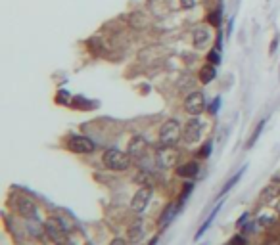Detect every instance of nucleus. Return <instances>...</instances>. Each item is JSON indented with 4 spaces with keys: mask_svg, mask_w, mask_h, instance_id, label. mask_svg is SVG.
Here are the masks:
<instances>
[{
    "mask_svg": "<svg viewBox=\"0 0 280 245\" xmlns=\"http://www.w3.org/2000/svg\"><path fill=\"white\" fill-rule=\"evenodd\" d=\"M16 209L21 216L25 218H35L36 216V205L33 199L29 197H16Z\"/></svg>",
    "mask_w": 280,
    "mask_h": 245,
    "instance_id": "nucleus-11",
    "label": "nucleus"
},
{
    "mask_svg": "<svg viewBox=\"0 0 280 245\" xmlns=\"http://www.w3.org/2000/svg\"><path fill=\"white\" fill-rule=\"evenodd\" d=\"M219 107H221V98L217 96L213 102H211V105H210V113L211 115H217L219 113Z\"/></svg>",
    "mask_w": 280,
    "mask_h": 245,
    "instance_id": "nucleus-27",
    "label": "nucleus"
},
{
    "mask_svg": "<svg viewBox=\"0 0 280 245\" xmlns=\"http://www.w3.org/2000/svg\"><path fill=\"white\" fill-rule=\"evenodd\" d=\"M204 134V122L200 121L198 117H192L184 122V128H182V138L186 144H198L200 138Z\"/></svg>",
    "mask_w": 280,
    "mask_h": 245,
    "instance_id": "nucleus-7",
    "label": "nucleus"
},
{
    "mask_svg": "<svg viewBox=\"0 0 280 245\" xmlns=\"http://www.w3.org/2000/svg\"><path fill=\"white\" fill-rule=\"evenodd\" d=\"M142 238H144V224H142V220H137L129 228V240L133 244H139Z\"/></svg>",
    "mask_w": 280,
    "mask_h": 245,
    "instance_id": "nucleus-15",
    "label": "nucleus"
},
{
    "mask_svg": "<svg viewBox=\"0 0 280 245\" xmlns=\"http://www.w3.org/2000/svg\"><path fill=\"white\" fill-rule=\"evenodd\" d=\"M44 234L54 244H68V230L60 218H48L44 222Z\"/></svg>",
    "mask_w": 280,
    "mask_h": 245,
    "instance_id": "nucleus-4",
    "label": "nucleus"
},
{
    "mask_svg": "<svg viewBox=\"0 0 280 245\" xmlns=\"http://www.w3.org/2000/svg\"><path fill=\"white\" fill-rule=\"evenodd\" d=\"M180 211L178 207V203H171V205H167L165 211H163V214H161V218H159V228H165L173 218L176 216V213Z\"/></svg>",
    "mask_w": 280,
    "mask_h": 245,
    "instance_id": "nucleus-14",
    "label": "nucleus"
},
{
    "mask_svg": "<svg viewBox=\"0 0 280 245\" xmlns=\"http://www.w3.org/2000/svg\"><path fill=\"white\" fill-rule=\"evenodd\" d=\"M279 195V188H275V186H271V188H267L265 192L261 193V199L263 203H267V201H271L273 197H277Z\"/></svg>",
    "mask_w": 280,
    "mask_h": 245,
    "instance_id": "nucleus-21",
    "label": "nucleus"
},
{
    "mask_svg": "<svg viewBox=\"0 0 280 245\" xmlns=\"http://www.w3.org/2000/svg\"><path fill=\"white\" fill-rule=\"evenodd\" d=\"M211 27L210 25H198L192 33V44L196 50H204L208 44L211 42Z\"/></svg>",
    "mask_w": 280,
    "mask_h": 245,
    "instance_id": "nucleus-10",
    "label": "nucleus"
},
{
    "mask_svg": "<svg viewBox=\"0 0 280 245\" xmlns=\"http://www.w3.org/2000/svg\"><path fill=\"white\" fill-rule=\"evenodd\" d=\"M150 199H152V186H142V188L137 190V193L131 199V209L135 213H142L148 207Z\"/></svg>",
    "mask_w": 280,
    "mask_h": 245,
    "instance_id": "nucleus-8",
    "label": "nucleus"
},
{
    "mask_svg": "<svg viewBox=\"0 0 280 245\" xmlns=\"http://www.w3.org/2000/svg\"><path fill=\"white\" fill-rule=\"evenodd\" d=\"M192 188H194L192 182H186V186L182 188V192H180V195H178V201H176L180 209H182V205L186 203V199H188V195H190V192H192Z\"/></svg>",
    "mask_w": 280,
    "mask_h": 245,
    "instance_id": "nucleus-20",
    "label": "nucleus"
},
{
    "mask_svg": "<svg viewBox=\"0 0 280 245\" xmlns=\"http://www.w3.org/2000/svg\"><path fill=\"white\" fill-rule=\"evenodd\" d=\"M208 61H210V63H213V65H219V63H221V50L213 48V50L208 54Z\"/></svg>",
    "mask_w": 280,
    "mask_h": 245,
    "instance_id": "nucleus-23",
    "label": "nucleus"
},
{
    "mask_svg": "<svg viewBox=\"0 0 280 245\" xmlns=\"http://www.w3.org/2000/svg\"><path fill=\"white\" fill-rule=\"evenodd\" d=\"M198 173H200V165H198L196 161L182 163V165H178V169H176V175L180 176V178H196Z\"/></svg>",
    "mask_w": 280,
    "mask_h": 245,
    "instance_id": "nucleus-12",
    "label": "nucleus"
},
{
    "mask_svg": "<svg viewBox=\"0 0 280 245\" xmlns=\"http://www.w3.org/2000/svg\"><path fill=\"white\" fill-rule=\"evenodd\" d=\"M131 25H133L135 29H144V27H148V18H146L142 12H135V14L131 16Z\"/></svg>",
    "mask_w": 280,
    "mask_h": 245,
    "instance_id": "nucleus-17",
    "label": "nucleus"
},
{
    "mask_svg": "<svg viewBox=\"0 0 280 245\" xmlns=\"http://www.w3.org/2000/svg\"><path fill=\"white\" fill-rule=\"evenodd\" d=\"M73 105H75V107H79V109H90V107H92V102H88V100H85V98L77 96V98L73 100Z\"/></svg>",
    "mask_w": 280,
    "mask_h": 245,
    "instance_id": "nucleus-25",
    "label": "nucleus"
},
{
    "mask_svg": "<svg viewBox=\"0 0 280 245\" xmlns=\"http://www.w3.org/2000/svg\"><path fill=\"white\" fill-rule=\"evenodd\" d=\"M102 161H104L105 169H109V171H113V173H123V171H129V169H131L133 157L129 155V152H121V150H117V148H109V150L104 152Z\"/></svg>",
    "mask_w": 280,
    "mask_h": 245,
    "instance_id": "nucleus-1",
    "label": "nucleus"
},
{
    "mask_svg": "<svg viewBox=\"0 0 280 245\" xmlns=\"http://www.w3.org/2000/svg\"><path fill=\"white\" fill-rule=\"evenodd\" d=\"M178 157L180 153L175 146H161L156 152V163L161 169H175L178 165Z\"/></svg>",
    "mask_w": 280,
    "mask_h": 245,
    "instance_id": "nucleus-3",
    "label": "nucleus"
},
{
    "mask_svg": "<svg viewBox=\"0 0 280 245\" xmlns=\"http://www.w3.org/2000/svg\"><path fill=\"white\" fill-rule=\"evenodd\" d=\"M178 2H180V6L184 10H192L194 6H196V0H178Z\"/></svg>",
    "mask_w": 280,
    "mask_h": 245,
    "instance_id": "nucleus-29",
    "label": "nucleus"
},
{
    "mask_svg": "<svg viewBox=\"0 0 280 245\" xmlns=\"http://www.w3.org/2000/svg\"><path fill=\"white\" fill-rule=\"evenodd\" d=\"M210 25H215V27L221 25V8H217L215 12L210 14Z\"/></svg>",
    "mask_w": 280,
    "mask_h": 245,
    "instance_id": "nucleus-26",
    "label": "nucleus"
},
{
    "mask_svg": "<svg viewBox=\"0 0 280 245\" xmlns=\"http://www.w3.org/2000/svg\"><path fill=\"white\" fill-rule=\"evenodd\" d=\"M56 245H70V244H56Z\"/></svg>",
    "mask_w": 280,
    "mask_h": 245,
    "instance_id": "nucleus-34",
    "label": "nucleus"
},
{
    "mask_svg": "<svg viewBox=\"0 0 280 245\" xmlns=\"http://www.w3.org/2000/svg\"><path fill=\"white\" fill-rule=\"evenodd\" d=\"M245 169H247V167H245V165H244V167H242V169H240V171H238L236 175L232 176L230 180H227V184H225V186H223V190L219 192V197H223V195H225V193H227L228 190H230V188H232V186H234V184H236V182H238V180L242 178V175H244V173H245Z\"/></svg>",
    "mask_w": 280,
    "mask_h": 245,
    "instance_id": "nucleus-18",
    "label": "nucleus"
},
{
    "mask_svg": "<svg viewBox=\"0 0 280 245\" xmlns=\"http://www.w3.org/2000/svg\"><path fill=\"white\" fill-rule=\"evenodd\" d=\"M182 138V126L176 119H167L159 128V144L161 146H176Z\"/></svg>",
    "mask_w": 280,
    "mask_h": 245,
    "instance_id": "nucleus-2",
    "label": "nucleus"
},
{
    "mask_svg": "<svg viewBox=\"0 0 280 245\" xmlns=\"http://www.w3.org/2000/svg\"><path fill=\"white\" fill-rule=\"evenodd\" d=\"M200 83L202 85H210L211 81H215V77H217V65H213V63H206L202 69H200Z\"/></svg>",
    "mask_w": 280,
    "mask_h": 245,
    "instance_id": "nucleus-13",
    "label": "nucleus"
},
{
    "mask_svg": "<svg viewBox=\"0 0 280 245\" xmlns=\"http://www.w3.org/2000/svg\"><path fill=\"white\" fill-rule=\"evenodd\" d=\"M27 232H29L31 236L38 238V236H40V234L44 232V226H40L38 222H33V224H31V222H27Z\"/></svg>",
    "mask_w": 280,
    "mask_h": 245,
    "instance_id": "nucleus-22",
    "label": "nucleus"
},
{
    "mask_svg": "<svg viewBox=\"0 0 280 245\" xmlns=\"http://www.w3.org/2000/svg\"><path fill=\"white\" fill-rule=\"evenodd\" d=\"M58 102L68 104V92H60V94H58Z\"/></svg>",
    "mask_w": 280,
    "mask_h": 245,
    "instance_id": "nucleus-31",
    "label": "nucleus"
},
{
    "mask_svg": "<svg viewBox=\"0 0 280 245\" xmlns=\"http://www.w3.org/2000/svg\"><path fill=\"white\" fill-rule=\"evenodd\" d=\"M221 207H223V203H219V205H217V207H215V209L211 211V213H210V216H208V218H206V222H204V224H202V226H200V230H198V232H196V236H194V240H200V238H202V236H204V234H206V230H208V228L211 226V222H213V220H215V216H217V214H219V211H221Z\"/></svg>",
    "mask_w": 280,
    "mask_h": 245,
    "instance_id": "nucleus-16",
    "label": "nucleus"
},
{
    "mask_svg": "<svg viewBox=\"0 0 280 245\" xmlns=\"http://www.w3.org/2000/svg\"><path fill=\"white\" fill-rule=\"evenodd\" d=\"M94 142L87 138V136H83V134H73L68 138V150L73 152V153H81V155H88V153H92L94 152Z\"/></svg>",
    "mask_w": 280,
    "mask_h": 245,
    "instance_id": "nucleus-6",
    "label": "nucleus"
},
{
    "mask_svg": "<svg viewBox=\"0 0 280 245\" xmlns=\"http://www.w3.org/2000/svg\"><path fill=\"white\" fill-rule=\"evenodd\" d=\"M265 119H263V121H259L257 122V126H255V130H253V132H251V138H249V142H247V144H245V146H247V148H251V146H253V144H255V142L259 140V136H261V132H263V128H265Z\"/></svg>",
    "mask_w": 280,
    "mask_h": 245,
    "instance_id": "nucleus-19",
    "label": "nucleus"
},
{
    "mask_svg": "<svg viewBox=\"0 0 280 245\" xmlns=\"http://www.w3.org/2000/svg\"><path fill=\"white\" fill-rule=\"evenodd\" d=\"M127 152H129V155L133 159L142 161V159L146 157V153H148V140H146L144 136H133V138L129 140Z\"/></svg>",
    "mask_w": 280,
    "mask_h": 245,
    "instance_id": "nucleus-9",
    "label": "nucleus"
},
{
    "mask_svg": "<svg viewBox=\"0 0 280 245\" xmlns=\"http://www.w3.org/2000/svg\"><path fill=\"white\" fill-rule=\"evenodd\" d=\"M277 46H279V35H277V36H275V38H273V42H271V50H269V52L275 54V50H277Z\"/></svg>",
    "mask_w": 280,
    "mask_h": 245,
    "instance_id": "nucleus-30",
    "label": "nucleus"
},
{
    "mask_svg": "<svg viewBox=\"0 0 280 245\" xmlns=\"http://www.w3.org/2000/svg\"><path fill=\"white\" fill-rule=\"evenodd\" d=\"M247 218H249V216H247V213H244V216H242V218L238 220V226H242L244 222H247Z\"/></svg>",
    "mask_w": 280,
    "mask_h": 245,
    "instance_id": "nucleus-33",
    "label": "nucleus"
},
{
    "mask_svg": "<svg viewBox=\"0 0 280 245\" xmlns=\"http://www.w3.org/2000/svg\"><path fill=\"white\" fill-rule=\"evenodd\" d=\"M109 245H127V242H125L123 238H115V240H111V244Z\"/></svg>",
    "mask_w": 280,
    "mask_h": 245,
    "instance_id": "nucleus-32",
    "label": "nucleus"
},
{
    "mask_svg": "<svg viewBox=\"0 0 280 245\" xmlns=\"http://www.w3.org/2000/svg\"><path fill=\"white\" fill-rule=\"evenodd\" d=\"M245 244H247V242H245V238H242V236H234L227 245H245Z\"/></svg>",
    "mask_w": 280,
    "mask_h": 245,
    "instance_id": "nucleus-28",
    "label": "nucleus"
},
{
    "mask_svg": "<svg viewBox=\"0 0 280 245\" xmlns=\"http://www.w3.org/2000/svg\"><path fill=\"white\" fill-rule=\"evenodd\" d=\"M184 109H186L188 115L200 117L204 113V109H206V96H204V92H198V90L190 92L184 98Z\"/></svg>",
    "mask_w": 280,
    "mask_h": 245,
    "instance_id": "nucleus-5",
    "label": "nucleus"
},
{
    "mask_svg": "<svg viewBox=\"0 0 280 245\" xmlns=\"http://www.w3.org/2000/svg\"><path fill=\"white\" fill-rule=\"evenodd\" d=\"M211 148H213V144L211 142H206L202 148H200V152H198V157L202 159H208L211 155Z\"/></svg>",
    "mask_w": 280,
    "mask_h": 245,
    "instance_id": "nucleus-24",
    "label": "nucleus"
}]
</instances>
